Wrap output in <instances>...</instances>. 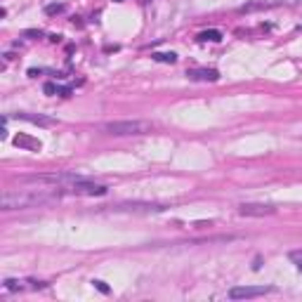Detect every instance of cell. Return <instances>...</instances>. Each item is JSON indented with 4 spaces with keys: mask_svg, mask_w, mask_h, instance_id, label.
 I'll use <instances>...</instances> for the list:
<instances>
[{
    "mask_svg": "<svg viewBox=\"0 0 302 302\" xmlns=\"http://www.w3.org/2000/svg\"><path fill=\"white\" fill-rule=\"evenodd\" d=\"M14 144H17V147H24V149H29V151H40V142L31 140V137H26V135H17V137H14Z\"/></svg>",
    "mask_w": 302,
    "mask_h": 302,
    "instance_id": "11",
    "label": "cell"
},
{
    "mask_svg": "<svg viewBox=\"0 0 302 302\" xmlns=\"http://www.w3.org/2000/svg\"><path fill=\"white\" fill-rule=\"evenodd\" d=\"M14 118H17V120H26V123H33V125H40V128H50V125H54V118L43 116V113H29V111H19V113H14Z\"/></svg>",
    "mask_w": 302,
    "mask_h": 302,
    "instance_id": "8",
    "label": "cell"
},
{
    "mask_svg": "<svg viewBox=\"0 0 302 302\" xmlns=\"http://www.w3.org/2000/svg\"><path fill=\"white\" fill-rule=\"evenodd\" d=\"M99 130L113 137H135V135H149L153 130V123L149 120H109V123H102Z\"/></svg>",
    "mask_w": 302,
    "mask_h": 302,
    "instance_id": "2",
    "label": "cell"
},
{
    "mask_svg": "<svg viewBox=\"0 0 302 302\" xmlns=\"http://www.w3.org/2000/svg\"><path fill=\"white\" fill-rule=\"evenodd\" d=\"M288 258H291L293 264L302 271V250H291V253H288Z\"/></svg>",
    "mask_w": 302,
    "mask_h": 302,
    "instance_id": "14",
    "label": "cell"
},
{
    "mask_svg": "<svg viewBox=\"0 0 302 302\" xmlns=\"http://www.w3.org/2000/svg\"><path fill=\"white\" fill-rule=\"evenodd\" d=\"M116 2H123V0H116Z\"/></svg>",
    "mask_w": 302,
    "mask_h": 302,
    "instance_id": "18",
    "label": "cell"
},
{
    "mask_svg": "<svg viewBox=\"0 0 302 302\" xmlns=\"http://www.w3.org/2000/svg\"><path fill=\"white\" fill-rule=\"evenodd\" d=\"M92 286H95L99 293H104V295H109V293H111V288H109L104 281H99V279H92Z\"/></svg>",
    "mask_w": 302,
    "mask_h": 302,
    "instance_id": "15",
    "label": "cell"
},
{
    "mask_svg": "<svg viewBox=\"0 0 302 302\" xmlns=\"http://www.w3.org/2000/svg\"><path fill=\"white\" fill-rule=\"evenodd\" d=\"M113 210H118V213H163L165 210V205H158V203H120L116 205Z\"/></svg>",
    "mask_w": 302,
    "mask_h": 302,
    "instance_id": "6",
    "label": "cell"
},
{
    "mask_svg": "<svg viewBox=\"0 0 302 302\" xmlns=\"http://www.w3.org/2000/svg\"><path fill=\"white\" fill-rule=\"evenodd\" d=\"M64 189L52 187V189H22V191H5L0 198L2 210H26V208H38V205L52 203L57 198H62Z\"/></svg>",
    "mask_w": 302,
    "mask_h": 302,
    "instance_id": "1",
    "label": "cell"
},
{
    "mask_svg": "<svg viewBox=\"0 0 302 302\" xmlns=\"http://www.w3.org/2000/svg\"><path fill=\"white\" fill-rule=\"evenodd\" d=\"M274 293V286H236L229 291L231 300H248V298H260V295H269Z\"/></svg>",
    "mask_w": 302,
    "mask_h": 302,
    "instance_id": "3",
    "label": "cell"
},
{
    "mask_svg": "<svg viewBox=\"0 0 302 302\" xmlns=\"http://www.w3.org/2000/svg\"><path fill=\"white\" fill-rule=\"evenodd\" d=\"M153 62H161V64H175L177 62V54L175 52H151Z\"/></svg>",
    "mask_w": 302,
    "mask_h": 302,
    "instance_id": "13",
    "label": "cell"
},
{
    "mask_svg": "<svg viewBox=\"0 0 302 302\" xmlns=\"http://www.w3.org/2000/svg\"><path fill=\"white\" fill-rule=\"evenodd\" d=\"M276 213V208L269 203H241L238 205V215L243 217H269Z\"/></svg>",
    "mask_w": 302,
    "mask_h": 302,
    "instance_id": "4",
    "label": "cell"
},
{
    "mask_svg": "<svg viewBox=\"0 0 302 302\" xmlns=\"http://www.w3.org/2000/svg\"><path fill=\"white\" fill-rule=\"evenodd\" d=\"M24 36H26V38H40V36H43V31H24Z\"/></svg>",
    "mask_w": 302,
    "mask_h": 302,
    "instance_id": "17",
    "label": "cell"
},
{
    "mask_svg": "<svg viewBox=\"0 0 302 302\" xmlns=\"http://www.w3.org/2000/svg\"><path fill=\"white\" fill-rule=\"evenodd\" d=\"M43 90H45V95H50V97H54V95H59V97H69V95H71V87L69 85H57V83H45Z\"/></svg>",
    "mask_w": 302,
    "mask_h": 302,
    "instance_id": "10",
    "label": "cell"
},
{
    "mask_svg": "<svg viewBox=\"0 0 302 302\" xmlns=\"http://www.w3.org/2000/svg\"><path fill=\"white\" fill-rule=\"evenodd\" d=\"M196 40H201V43H217V40H222V31H217V29H210V31H203L196 36Z\"/></svg>",
    "mask_w": 302,
    "mask_h": 302,
    "instance_id": "12",
    "label": "cell"
},
{
    "mask_svg": "<svg viewBox=\"0 0 302 302\" xmlns=\"http://www.w3.org/2000/svg\"><path fill=\"white\" fill-rule=\"evenodd\" d=\"M187 76L191 80H198V83H215V80H220V71L217 69H189Z\"/></svg>",
    "mask_w": 302,
    "mask_h": 302,
    "instance_id": "7",
    "label": "cell"
},
{
    "mask_svg": "<svg viewBox=\"0 0 302 302\" xmlns=\"http://www.w3.org/2000/svg\"><path fill=\"white\" fill-rule=\"evenodd\" d=\"M2 288L5 291H26V288H33V291H43L47 288V281H19V279H5L2 281Z\"/></svg>",
    "mask_w": 302,
    "mask_h": 302,
    "instance_id": "5",
    "label": "cell"
},
{
    "mask_svg": "<svg viewBox=\"0 0 302 302\" xmlns=\"http://www.w3.org/2000/svg\"><path fill=\"white\" fill-rule=\"evenodd\" d=\"M281 2H276V0H271V2H267V0H250V2H246V5H241L238 7V12H258V10H271V7H279Z\"/></svg>",
    "mask_w": 302,
    "mask_h": 302,
    "instance_id": "9",
    "label": "cell"
},
{
    "mask_svg": "<svg viewBox=\"0 0 302 302\" xmlns=\"http://www.w3.org/2000/svg\"><path fill=\"white\" fill-rule=\"evenodd\" d=\"M59 12H64V5H59V2H52L45 7V14H59Z\"/></svg>",
    "mask_w": 302,
    "mask_h": 302,
    "instance_id": "16",
    "label": "cell"
}]
</instances>
